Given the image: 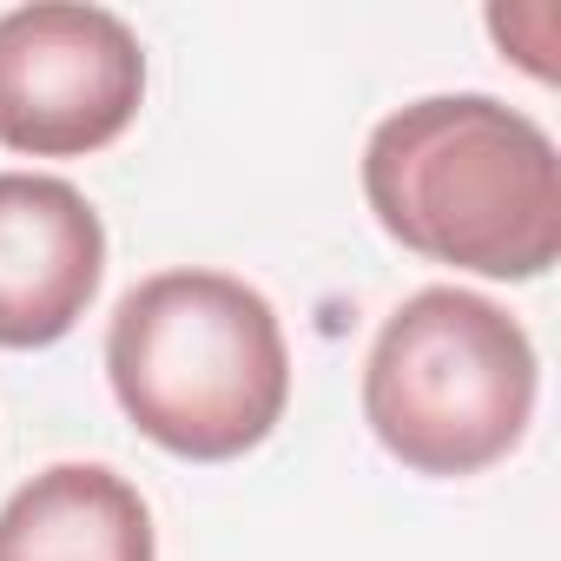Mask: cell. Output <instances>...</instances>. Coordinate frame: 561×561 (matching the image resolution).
Returning a JSON list of instances; mask_svg holds the SVG:
<instances>
[{
    "label": "cell",
    "mask_w": 561,
    "mask_h": 561,
    "mask_svg": "<svg viewBox=\"0 0 561 561\" xmlns=\"http://www.w3.org/2000/svg\"><path fill=\"white\" fill-rule=\"evenodd\" d=\"M535 390L541 364L528 331L462 285L410 291L364 357L370 436L436 482L495 469L528 436Z\"/></svg>",
    "instance_id": "3"
},
{
    "label": "cell",
    "mask_w": 561,
    "mask_h": 561,
    "mask_svg": "<svg viewBox=\"0 0 561 561\" xmlns=\"http://www.w3.org/2000/svg\"><path fill=\"white\" fill-rule=\"evenodd\" d=\"M364 198L377 225L430 264L528 285L561 257L554 139L495 93H430L377 119Z\"/></svg>",
    "instance_id": "1"
},
{
    "label": "cell",
    "mask_w": 561,
    "mask_h": 561,
    "mask_svg": "<svg viewBox=\"0 0 561 561\" xmlns=\"http://www.w3.org/2000/svg\"><path fill=\"white\" fill-rule=\"evenodd\" d=\"M106 277L93 198L54 172H0V351L60 344Z\"/></svg>",
    "instance_id": "5"
},
{
    "label": "cell",
    "mask_w": 561,
    "mask_h": 561,
    "mask_svg": "<svg viewBox=\"0 0 561 561\" xmlns=\"http://www.w3.org/2000/svg\"><path fill=\"white\" fill-rule=\"evenodd\" d=\"M146 100V47L113 8L34 0L0 14V146L27 159H87L113 146Z\"/></svg>",
    "instance_id": "4"
},
{
    "label": "cell",
    "mask_w": 561,
    "mask_h": 561,
    "mask_svg": "<svg viewBox=\"0 0 561 561\" xmlns=\"http://www.w3.org/2000/svg\"><path fill=\"white\" fill-rule=\"evenodd\" d=\"M0 561H159L152 508L106 462H54L0 508Z\"/></svg>",
    "instance_id": "6"
},
{
    "label": "cell",
    "mask_w": 561,
    "mask_h": 561,
    "mask_svg": "<svg viewBox=\"0 0 561 561\" xmlns=\"http://www.w3.org/2000/svg\"><path fill=\"white\" fill-rule=\"evenodd\" d=\"M106 377L133 430L185 462L257 449L291 403V351L271 298L231 271H152L106 324Z\"/></svg>",
    "instance_id": "2"
}]
</instances>
